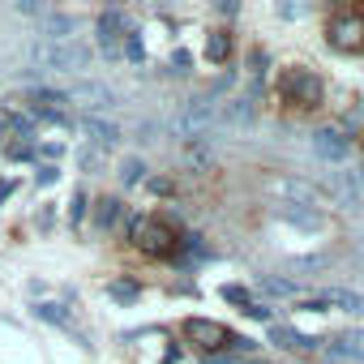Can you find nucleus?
<instances>
[{
  "label": "nucleus",
  "mask_w": 364,
  "mask_h": 364,
  "mask_svg": "<svg viewBox=\"0 0 364 364\" xmlns=\"http://www.w3.org/2000/svg\"><path fill=\"white\" fill-rule=\"evenodd\" d=\"M116 219H120V202H116V198H103V202H99V210H95V223L107 232Z\"/></svg>",
  "instance_id": "obj_19"
},
{
  "label": "nucleus",
  "mask_w": 364,
  "mask_h": 364,
  "mask_svg": "<svg viewBox=\"0 0 364 364\" xmlns=\"http://www.w3.org/2000/svg\"><path fill=\"white\" fill-rule=\"evenodd\" d=\"M245 313H249V317H257V321H270V309H266V304H249Z\"/></svg>",
  "instance_id": "obj_32"
},
{
  "label": "nucleus",
  "mask_w": 364,
  "mask_h": 364,
  "mask_svg": "<svg viewBox=\"0 0 364 364\" xmlns=\"http://www.w3.org/2000/svg\"><path fill=\"white\" fill-rule=\"evenodd\" d=\"M317 304H338V309H347V313H364V296L351 291V287H330V291H321Z\"/></svg>",
  "instance_id": "obj_13"
},
{
  "label": "nucleus",
  "mask_w": 364,
  "mask_h": 364,
  "mask_svg": "<svg viewBox=\"0 0 364 364\" xmlns=\"http://www.w3.org/2000/svg\"><path fill=\"white\" fill-rule=\"evenodd\" d=\"M31 60L39 69H60V73H73V69H86L90 65V48L86 43H35L31 48Z\"/></svg>",
  "instance_id": "obj_1"
},
{
  "label": "nucleus",
  "mask_w": 364,
  "mask_h": 364,
  "mask_svg": "<svg viewBox=\"0 0 364 364\" xmlns=\"http://www.w3.org/2000/svg\"><path fill=\"white\" fill-rule=\"evenodd\" d=\"M150 189H154V193H171V180H163V176H154V180H150Z\"/></svg>",
  "instance_id": "obj_35"
},
{
  "label": "nucleus",
  "mask_w": 364,
  "mask_h": 364,
  "mask_svg": "<svg viewBox=\"0 0 364 364\" xmlns=\"http://www.w3.org/2000/svg\"><path fill=\"white\" fill-rule=\"evenodd\" d=\"M48 43H69L73 39V18H65V14H56V18H48L43 22V31H39Z\"/></svg>",
  "instance_id": "obj_15"
},
{
  "label": "nucleus",
  "mask_w": 364,
  "mask_h": 364,
  "mask_svg": "<svg viewBox=\"0 0 364 364\" xmlns=\"http://www.w3.org/2000/svg\"><path fill=\"white\" fill-rule=\"evenodd\" d=\"M279 95L287 103H296V107H317L321 95H326V86H321V77L313 69H287L279 77Z\"/></svg>",
  "instance_id": "obj_4"
},
{
  "label": "nucleus",
  "mask_w": 364,
  "mask_h": 364,
  "mask_svg": "<svg viewBox=\"0 0 364 364\" xmlns=\"http://www.w3.org/2000/svg\"><path fill=\"white\" fill-rule=\"evenodd\" d=\"M129 232H133V245H137L141 253H150V257H167V253L180 249L171 223H163V219H133Z\"/></svg>",
  "instance_id": "obj_3"
},
{
  "label": "nucleus",
  "mask_w": 364,
  "mask_h": 364,
  "mask_svg": "<svg viewBox=\"0 0 364 364\" xmlns=\"http://www.w3.org/2000/svg\"><path fill=\"white\" fill-rule=\"evenodd\" d=\"M215 116H219L215 99H210V95H198V99H189L185 107H180V116H176V124H171V129H176V137L198 141V137H206V133H210Z\"/></svg>",
  "instance_id": "obj_2"
},
{
  "label": "nucleus",
  "mask_w": 364,
  "mask_h": 364,
  "mask_svg": "<svg viewBox=\"0 0 364 364\" xmlns=\"http://www.w3.org/2000/svg\"><path fill=\"white\" fill-rule=\"evenodd\" d=\"M330 355H334V360H364V330H360V326L343 330V334L330 343Z\"/></svg>",
  "instance_id": "obj_11"
},
{
  "label": "nucleus",
  "mask_w": 364,
  "mask_h": 364,
  "mask_svg": "<svg viewBox=\"0 0 364 364\" xmlns=\"http://www.w3.org/2000/svg\"><path fill=\"white\" fill-rule=\"evenodd\" d=\"M107 296H112V300H137L141 287H137L133 279H112V283H107Z\"/></svg>",
  "instance_id": "obj_20"
},
{
  "label": "nucleus",
  "mask_w": 364,
  "mask_h": 364,
  "mask_svg": "<svg viewBox=\"0 0 364 364\" xmlns=\"http://www.w3.org/2000/svg\"><path fill=\"white\" fill-rule=\"evenodd\" d=\"M185 338L198 343V347H206V351H219V347L232 343V330L219 326V321H206V317H189L185 321Z\"/></svg>",
  "instance_id": "obj_6"
},
{
  "label": "nucleus",
  "mask_w": 364,
  "mask_h": 364,
  "mask_svg": "<svg viewBox=\"0 0 364 364\" xmlns=\"http://www.w3.org/2000/svg\"><path fill=\"white\" fill-rule=\"evenodd\" d=\"M326 35H330V48H338V52H364V14H355V9L334 14Z\"/></svg>",
  "instance_id": "obj_5"
},
{
  "label": "nucleus",
  "mask_w": 364,
  "mask_h": 364,
  "mask_svg": "<svg viewBox=\"0 0 364 364\" xmlns=\"http://www.w3.org/2000/svg\"><path fill=\"white\" fill-rule=\"evenodd\" d=\"M9 159H31V141H14L9 146Z\"/></svg>",
  "instance_id": "obj_31"
},
{
  "label": "nucleus",
  "mask_w": 364,
  "mask_h": 364,
  "mask_svg": "<svg viewBox=\"0 0 364 364\" xmlns=\"http://www.w3.org/2000/svg\"><path fill=\"white\" fill-rule=\"evenodd\" d=\"M14 193H18V180H0V202L14 198Z\"/></svg>",
  "instance_id": "obj_34"
},
{
  "label": "nucleus",
  "mask_w": 364,
  "mask_h": 364,
  "mask_svg": "<svg viewBox=\"0 0 364 364\" xmlns=\"http://www.w3.org/2000/svg\"><path fill=\"white\" fill-rule=\"evenodd\" d=\"M77 129H82V133H90V141H95V146H103V150H112V146L120 141V129H116L112 120H99V116H82V120H77Z\"/></svg>",
  "instance_id": "obj_9"
},
{
  "label": "nucleus",
  "mask_w": 364,
  "mask_h": 364,
  "mask_svg": "<svg viewBox=\"0 0 364 364\" xmlns=\"http://www.w3.org/2000/svg\"><path fill=\"white\" fill-rule=\"evenodd\" d=\"M77 167H82V171H99V167H103V154H99L95 146H82V150H77Z\"/></svg>",
  "instance_id": "obj_22"
},
{
  "label": "nucleus",
  "mask_w": 364,
  "mask_h": 364,
  "mask_svg": "<svg viewBox=\"0 0 364 364\" xmlns=\"http://www.w3.org/2000/svg\"><path fill=\"white\" fill-rule=\"evenodd\" d=\"M313 150H317L321 159L338 163V159H347V137H343L338 129H317V133H313Z\"/></svg>",
  "instance_id": "obj_10"
},
{
  "label": "nucleus",
  "mask_w": 364,
  "mask_h": 364,
  "mask_svg": "<svg viewBox=\"0 0 364 364\" xmlns=\"http://www.w3.org/2000/svg\"><path fill=\"white\" fill-rule=\"evenodd\" d=\"M249 120H253V99L228 103V112H223V124H228V129H240V124H249Z\"/></svg>",
  "instance_id": "obj_17"
},
{
  "label": "nucleus",
  "mask_w": 364,
  "mask_h": 364,
  "mask_svg": "<svg viewBox=\"0 0 364 364\" xmlns=\"http://www.w3.org/2000/svg\"><path fill=\"white\" fill-rule=\"evenodd\" d=\"M270 338L279 343V347H291V351H313L317 347V338H309V334H296V330H287V326H270Z\"/></svg>",
  "instance_id": "obj_14"
},
{
  "label": "nucleus",
  "mask_w": 364,
  "mask_h": 364,
  "mask_svg": "<svg viewBox=\"0 0 364 364\" xmlns=\"http://www.w3.org/2000/svg\"><path fill=\"white\" fill-rule=\"evenodd\" d=\"M228 56H232V35H228V31H215V35L206 39V60L223 65Z\"/></svg>",
  "instance_id": "obj_16"
},
{
  "label": "nucleus",
  "mask_w": 364,
  "mask_h": 364,
  "mask_svg": "<svg viewBox=\"0 0 364 364\" xmlns=\"http://www.w3.org/2000/svg\"><path fill=\"white\" fill-rule=\"evenodd\" d=\"M279 215L291 219V223H300V228H321V223H326V219H321L317 210H309V206H279Z\"/></svg>",
  "instance_id": "obj_18"
},
{
  "label": "nucleus",
  "mask_w": 364,
  "mask_h": 364,
  "mask_svg": "<svg viewBox=\"0 0 364 364\" xmlns=\"http://www.w3.org/2000/svg\"><path fill=\"white\" fill-rule=\"evenodd\" d=\"M0 133H5V129H0Z\"/></svg>",
  "instance_id": "obj_36"
},
{
  "label": "nucleus",
  "mask_w": 364,
  "mask_h": 364,
  "mask_svg": "<svg viewBox=\"0 0 364 364\" xmlns=\"http://www.w3.org/2000/svg\"><path fill=\"white\" fill-rule=\"evenodd\" d=\"M210 364H266L257 355H245V360H232V355H210Z\"/></svg>",
  "instance_id": "obj_29"
},
{
  "label": "nucleus",
  "mask_w": 364,
  "mask_h": 364,
  "mask_svg": "<svg viewBox=\"0 0 364 364\" xmlns=\"http://www.w3.org/2000/svg\"><path fill=\"white\" fill-rule=\"evenodd\" d=\"M321 266H330V257H304V262H296V270H321Z\"/></svg>",
  "instance_id": "obj_30"
},
{
  "label": "nucleus",
  "mask_w": 364,
  "mask_h": 364,
  "mask_svg": "<svg viewBox=\"0 0 364 364\" xmlns=\"http://www.w3.org/2000/svg\"><path fill=\"white\" fill-rule=\"evenodd\" d=\"M223 300H232V304H245V309L253 304V300H249V291H245V287H236V283H228V287H223Z\"/></svg>",
  "instance_id": "obj_26"
},
{
  "label": "nucleus",
  "mask_w": 364,
  "mask_h": 364,
  "mask_svg": "<svg viewBox=\"0 0 364 364\" xmlns=\"http://www.w3.org/2000/svg\"><path fill=\"white\" fill-rule=\"evenodd\" d=\"M141 176H146V163L141 159H124L120 163V180H124V185H137Z\"/></svg>",
  "instance_id": "obj_21"
},
{
  "label": "nucleus",
  "mask_w": 364,
  "mask_h": 364,
  "mask_svg": "<svg viewBox=\"0 0 364 364\" xmlns=\"http://www.w3.org/2000/svg\"><path fill=\"white\" fill-rule=\"evenodd\" d=\"M82 219H86V193L77 189L73 202H69V223H82Z\"/></svg>",
  "instance_id": "obj_24"
},
{
  "label": "nucleus",
  "mask_w": 364,
  "mask_h": 364,
  "mask_svg": "<svg viewBox=\"0 0 364 364\" xmlns=\"http://www.w3.org/2000/svg\"><path fill=\"white\" fill-rule=\"evenodd\" d=\"M124 52H129V60H141V56H146V48H141V39H137L133 31H129V39H124Z\"/></svg>",
  "instance_id": "obj_28"
},
{
  "label": "nucleus",
  "mask_w": 364,
  "mask_h": 364,
  "mask_svg": "<svg viewBox=\"0 0 364 364\" xmlns=\"http://www.w3.org/2000/svg\"><path fill=\"white\" fill-rule=\"evenodd\" d=\"M262 291H266V296H291L296 287H291L287 279H266V283H262Z\"/></svg>",
  "instance_id": "obj_25"
},
{
  "label": "nucleus",
  "mask_w": 364,
  "mask_h": 364,
  "mask_svg": "<svg viewBox=\"0 0 364 364\" xmlns=\"http://www.w3.org/2000/svg\"><path fill=\"white\" fill-rule=\"evenodd\" d=\"M65 99H69V103H82V107H90V112H103V107L116 103V95H112L107 86H99V82H77L73 90H65Z\"/></svg>",
  "instance_id": "obj_7"
},
{
  "label": "nucleus",
  "mask_w": 364,
  "mask_h": 364,
  "mask_svg": "<svg viewBox=\"0 0 364 364\" xmlns=\"http://www.w3.org/2000/svg\"><path fill=\"white\" fill-rule=\"evenodd\" d=\"M35 313H39V317H43V321H52V326H65V321H69V317H65V309H60V304H39V309H35Z\"/></svg>",
  "instance_id": "obj_23"
},
{
  "label": "nucleus",
  "mask_w": 364,
  "mask_h": 364,
  "mask_svg": "<svg viewBox=\"0 0 364 364\" xmlns=\"http://www.w3.org/2000/svg\"><path fill=\"white\" fill-rule=\"evenodd\" d=\"M270 193L291 198L296 206H309V210H313V202H317V193H313L309 185H300V180H270Z\"/></svg>",
  "instance_id": "obj_12"
},
{
  "label": "nucleus",
  "mask_w": 364,
  "mask_h": 364,
  "mask_svg": "<svg viewBox=\"0 0 364 364\" xmlns=\"http://www.w3.org/2000/svg\"><path fill=\"white\" fill-rule=\"evenodd\" d=\"M171 69L185 73V69H189V52H176V56H171Z\"/></svg>",
  "instance_id": "obj_33"
},
{
  "label": "nucleus",
  "mask_w": 364,
  "mask_h": 364,
  "mask_svg": "<svg viewBox=\"0 0 364 364\" xmlns=\"http://www.w3.org/2000/svg\"><path fill=\"white\" fill-rule=\"evenodd\" d=\"M124 31H129V26H124V14H120V9H107V14L99 18V43H103V52H107V56L120 48Z\"/></svg>",
  "instance_id": "obj_8"
},
{
  "label": "nucleus",
  "mask_w": 364,
  "mask_h": 364,
  "mask_svg": "<svg viewBox=\"0 0 364 364\" xmlns=\"http://www.w3.org/2000/svg\"><path fill=\"white\" fill-rule=\"evenodd\" d=\"M35 180H39V185L48 189V185H56V180H60V167H52V163H43V167L35 171Z\"/></svg>",
  "instance_id": "obj_27"
}]
</instances>
